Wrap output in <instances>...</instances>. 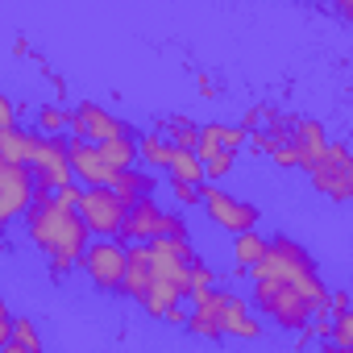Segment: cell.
<instances>
[{"label":"cell","instance_id":"ba28073f","mask_svg":"<svg viewBox=\"0 0 353 353\" xmlns=\"http://www.w3.org/2000/svg\"><path fill=\"white\" fill-rule=\"evenodd\" d=\"M79 270L88 274V283L104 295H121L125 291V245L121 241H88V250L79 254Z\"/></svg>","mask_w":353,"mask_h":353},{"label":"cell","instance_id":"2e32d148","mask_svg":"<svg viewBox=\"0 0 353 353\" xmlns=\"http://www.w3.org/2000/svg\"><path fill=\"white\" fill-rule=\"evenodd\" d=\"M225 336H237V341H258V336H266V328H262V320L254 316L250 299L237 295V291H229V303H225Z\"/></svg>","mask_w":353,"mask_h":353},{"label":"cell","instance_id":"52a82bcc","mask_svg":"<svg viewBox=\"0 0 353 353\" xmlns=\"http://www.w3.org/2000/svg\"><path fill=\"white\" fill-rule=\"evenodd\" d=\"M26 170L34 174V188L38 192H63L67 183H75L71 179V166H67V137H42L34 129Z\"/></svg>","mask_w":353,"mask_h":353},{"label":"cell","instance_id":"ffe728a7","mask_svg":"<svg viewBox=\"0 0 353 353\" xmlns=\"http://www.w3.org/2000/svg\"><path fill=\"white\" fill-rule=\"evenodd\" d=\"M262 254H266V237L262 233H237L233 237V262H237V270H254L262 262Z\"/></svg>","mask_w":353,"mask_h":353},{"label":"cell","instance_id":"4dcf8cb0","mask_svg":"<svg viewBox=\"0 0 353 353\" xmlns=\"http://www.w3.org/2000/svg\"><path fill=\"white\" fill-rule=\"evenodd\" d=\"M196 83H200V96H212V79H208V75H200Z\"/></svg>","mask_w":353,"mask_h":353},{"label":"cell","instance_id":"44dd1931","mask_svg":"<svg viewBox=\"0 0 353 353\" xmlns=\"http://www.w3.org/2000/svg\"><path fill=\"white\" fill-rule=\"evenodd\" d=\"M170 154H174V150H170L158 133H141V137H137V162H141V170H145V166H162V170H166V166H170Z\"/></svg>","mask_w":353,"mask_h":353},{"label":"cell","instance_id":"1f68e13d","mask_svg":"<svg viewBox=\"0 0 353 353\" xmlns=\"http://www.w3.org/2000/svg\"><path fill=\"white\" fill-rule=\"evenodd\" d=\"M0 353H26V349H17V345H5V349H0Z\"/></svg>","mask_w":353,"mask_h":353},{"label":"cell","instance_id":"9c48e42d","mask_svg":"<svg viewBox=\"0 0 353 353\" xmlns=\"http://www.w3.org/2000/svg\"><path fill=\"white\" fill-rule=\"evenodd\" d=\"M75 212H79V221H83L88 233H100L104 241H117L121 221H125V212H129V200H121L112 188H83Z\"/></svg>","mask_w":353,"mask_h":353},{"label":"cell","instance_id":"7a4b0ae2","mask_svg":"<svg viewBox=\"0 0 353 353\" xmlns=\"http://www.w3.org/2000/svg\"><path fill=\"white\" fill-rule=\"evenodd\" d=\"M26 233L34 250L50 262V274H67L79 266V254L88 250V229L75 208L59 204L50 192H38L26 212Z\"/></svg>","mask_w":353,"mask_h":353},{"label":"cell","instance_id":"7402d4cb","mask_svg":"<svg viewBox=\"0 0 353 353\" xmlns=\"http://www.w3.org/2000/svg\"><path fill=\"white\" fill-rule=\"evenodd\" d=\"M9 345L26 349V353H42V336H38V324L30 316H13L9 324Z\"/></svg>","mask_w":353,"mask_h":353},{"label":"cell","instance_id":"5bb4252c","mask_svg":"<svg viewBox=\"0 0 353 353\" xmlns=\"http://www.w3.org/2000/svg\"><path fill=\"white\" fill-rule=\"evenodd\" d=\"M158 229H162V208H158L154 196H145V200H133V204H129L117 241H121V245H125V241H133V245H150V241H158Z\"/></svg>","mask_w":353,"mask_h":353},{"label":"cell","instance_id":"e0dca14e","mask_svg":"<svg viewBox=\"0 0 353 353\" xmlns=\"http://www.w3.org/2000/svg\"><path fill=\"white\" fill-rule=\"evenodd\" d=\"M154 188H158V179L150 170H141V166H129V170H121L117 174V183H112V192L121 196V200H145V196H154Z\"/></svg>","mask_w":353,"mask_h":353},{"label":"cell","instance_id":"8fae6325","mask_svg":"<svg viewBox=\"0 0 353 353\" xmlns=\"http://www.w3.org/2000/svg\"><path fill=\"white\" fill-rule=\"evenodd\" d=\"M38 188H34V174L26 166H13L5 162V154H0V233H5L17 216L30 212Z\"/></svg>","mask_w":353,"mask_h":353},{"label":"cell","instance_id":"30bf717a","mask_svg":"<svg viewBox=\"0 0 353 353\" xmlns=\"http://www.w3.org/2000/svg\"><path fill=\"white\" fill-rule=\"evenodd\" d=\"M67 129H71V137L92 141V145H104V141H112V137H133V125L117 121V117H112L104 104H96V100H79V104L67 112Z\"/></svg>","mask_w":353,"mask_h":353},{"label":"cell","instance_id":"7c38bea8","mask_svg":"<svg viewBox=\"0 0 353 353\" xmlns=\"http://www.w3.org/2000/svg\"><path fill=\"white\" fill-rule=\"evenodd\" d=\"M192 312H188V332L200 341H221L225 336V303H229V287H208V291H192Z\"/></svg>","mask_w":353,"mask_h":353},{"label":"cell","instance_id":"3957f363","mask_svg":"<svg viewBox=\"0 0 353 353\" xmlns=\"http://www.w3.org/2000/svg\"><path fill=\"white\" fill-rule=\"evenodd\" d=\"M250 279L287 283V287H295V291H303V295L312 299L316 316H328V287H324V279H320V270H316V258H312L295 237H287V233H274V237L266 241V254H262V262L250 270Z\"/></svg>","mask_w":353,"mask_h":353},{"label":"cell","instance_id":"603a6c76","mask_svg":"<svg viewBox=\"0 0 353 353\" xmlns=\"http://www.w3.org/2000/svg\"><path fill=\"white\" fill-rule=\"evenodd\" d=\"M63 129H67V108L42 104V108H38V133H42V137H63Z\"/></svg>","mask_w":353,"mask_h":353},{"label":"cell","instance_id":"5b68a950","mask_svg":"<svg viewBox=\"0 0 353 353\" xmlns=\"http://www.w3.org/2000/svg\"><path fill=\"white\" fill-rule=\"evenodd\" d=\"M200 208H204V216L221 229V233H254L258 229V221H262V212H258V204L254 200H241V196H233V192H225L221 183H204L200 188Z\"/></svg>","mask_w":353,"mask_h":353},{"label":"cell","instance_id":"cb8c5ba5","mask_svg":"<svg viewBox=\"0 0 353 353\" xmlns=\"http://www.w3.org/2000/svg\"><path fill=\"white\" fill-rule=\"evenodd\" d=\"M328 341L341 353H353V316H332L328 320Z\"/></svg>","mask_w":353,"mask_h":353},{"label":"cell","instance_id":"f1b7e54d","mask_svg":"<svg viewBox=\"0 0 353 353\" xmlns=\"http://www.w3.org/2000/svg\"><path fill=\"white\" fill-rule=\"evenodd\" d=\"M9 324H13V312H9V303H5V295H0V349L9 345Z\"/></svg>","mask_w":353,"mask_h":353},{"label":"cell","instance_id":"4fadbf2b","mask_svg":"<svg viewBox=\"0 0 353 353\" xmlns=\"http://www.w3.org/2000/svg\"><path fill=\"white\" fill-rule=\"evenodd\" d=\"M67 166H71V179H75L79 188H112L117 174H121V170H112V166L104 162L100 145L79 141V137H67Z\"/></svg>","mask_w":353,"mask_h":353},{"label":"cell","instance_id":"d6986e66","mask_svg":"<svg viewBox=\"0 0 353 353\" xmlns=\"http://www.w3.org/2000/svg\"><path fill=\"white\" fill-rule=\"evenodd\" d=\"M196 133H200V125L188 121V117H166V121L158 125V137H162L170 150H196Z\"/></svg>","mask_w":353,"mask_h":353},{"label":"cell","instance_id":"9a60e30c","mask_svg":"<svg viewBox=\"0 0 353 353\" xmlns=\"http://www.w3.org/2000/svg\"><path fill=\"white\" fill-rule=\"evenodd\" d=\"M245 129L241 125H225V121H208V125H200V133H196V158L200 162H208L212 154H221V150H229V154H237L241 145H245Z\"/></svg>","mask_w":353,"mask_h":353},{"label":"cell","instance_id":"484cf974","mask_svg":"<svg viewBox=\"0 0 353 353\" xmlns=\"http://www.w3.org/2000/svg\"><path fill=\"white\" fill-rule=\"evenodd\" d=\"M188 279H192V291H208V287H216V283H221V279H216V270H212L204 258H192Z\"/></svg>","mask_w":353,"mask_h":353},{"label":"cell","instance_id":"ac0fdd59","mask_svg":"<svg viewBox=\"0 0 353 353\" xmlns=\"http://www.w3.org/2000/svg\"><path fill=\"white\" fill-rule=\"evenodd\" d=\"M166 174H170V183L204 188V162H200L192 150H174V154H170V166H166Z\"/></svg>","mask_w":353,"mask_h":353},{"label":"cell","instance_id":"8992f818","mask_svg":"<svg viewBox=\"0 0 353 353\" xmlns=\"http://www.w3.org/2000/svg\"><path fill=\"white\" fill-rule=\"evenodd\" d=\"M307 179L316 188L320 200L328 204H349L353 196V154L345 141H328V150L320 154V162L307 170Z\"/></svg>","mask_w":353,"mask_h":353},{"label":"cell","instance_id":"83f0119b","mask_svg":"<svg viewBox=\"0 0 353 353\" xmlns=\"http://www.w3.org/2000/svg\"><path fill=\"white\" fill-rule=\"evenodd\" d=\"M0 129H17V104L5 92H0Z\"/></svg>","mask_w":353,"mask_h":353},{"label":"cell","instance_id":"d4e9b609","mask_svg":"<svg viewBox=\"0 0 353 353\" xmlns=\"http://www.w3.org/2000/svg\"><path fill=\"white\" fill-rule=\"evenodd\" d=\"M158 237H162V241H192V237H188V221H183L179 212H162Z\"/></svg>","mask_w":353,"mask_h":353},{"label":"cell","instance_id":"4316f807","mask_svg":"<svg viewBox=\"0 0 353 353\" xmlns=\"http://www.w3.org/2000/svg\"><path fill=\"white\" fill-rule=\"evenodd\" d=\"M170 196L179 208H196L200 204V188H188V183H170Z\"/></svg>","mask_w":353,"mask_h":353},{"label":"cell","instance_id":"277c9868","mask_svg":"<svg viewBox=\"0 0 353 353\" xmlns=\"http://www.w3.org/2000/svg\"><path fill=\"white\" fill-rule=\"evenodd\" d=\"M250 299H254L250 307H258V316L283 332H303L316 320L312 299L287 283H274V279H250Z\"/></svg>","mask_w":353,"mask_h":353},{"label":"cell","instance_id":"f546056e","mask_svg":"<svg viewBox=\"0 0 353 353\" xmlns=\"http://www.w3.org/2000/svg\"><path fill=\"white\" fill-rule=\"evenodd\" d=\"M162 320H166L170 328H183V324H188V312H183V307H170V312H166Z\"/></svg>","mask_w":353,"mask_h":353},{"label":"cell","instance_id":"6da1fadb","mask_svg":"<svg viewBox=\"0 0 353 353\" xmlns=\"http://www.w3.org/2000/svg\"><path fill=\"white\" fill-rule=\"evenodd\" d=\"M192 241H150L125 250V299H133L145 316L162 320L170 307H179L183 295H192Z\"/></svg>","mask_w":353,"mask_h":353}]
</instances>
